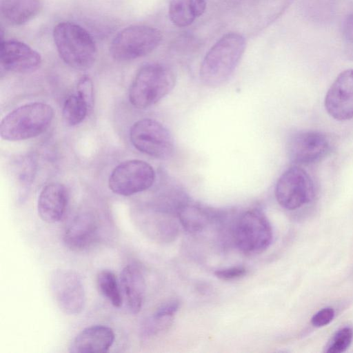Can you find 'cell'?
I'll list each match as a JSON object with an SVG mask.
<instances>
[{
    "label": "cell",
    "mask_w": 353,
    "mask_h": 353,
    "mask_svg": "<svg viewBox=\"0 0 353 353\" xmlns=\"http://www.w3.org/2000/svg\"><path fill=\"white\" fill-rule=\"evenodd\" d=\"M246 47L243 35L228 32L223 35L208 50L201 64L202 82L214 88L225 83L238 66Z\"/></svg>",
    "instance_id": "6da1fadb"
},
{
    "label": "cell",
    "mask_w": 353,
    "mask_h": 353,
    "mask_svg": "<svg viewBox=\"0 0 353 353\" xmlns=\"http://www.w3.org/2000/svg\"><path fill=\"white\" fill-rule=\"evenodd\" d=\"M52 37L60 58L70 67L84 70L94 64L97 56L96 43L82 26L60 22L54 27Z\"/></svg>",
    "instance_id": "7a4b0ae2"
},
{
    "label": "cell",
    "mask_w": 353,
    "mask_h": 353,
    "mask_svg": "<svg viewBox=\"0 0 353 353\" xmlns=\"http://www.w3.org/2000/svg\"><path fill=\"white\" fill-rule=\"evenodd\" d=\"M53 117L54 110L48 104L35 102L21 105L1 120V137L10 141L35 137L50 126Z\"/></svg>",
    "instance_id": "3957f363"
},
{
    "label": "cell",
    "mask_w": 353,
    "mask_h": 353,
    "mask_svg": "<svg viewBox=\"0 0 353 353\" xmlns=\"http://www.w3.org/2000/svg\"><path fill=\"white\" fill-rule=\"evenodd\" d=\"M176 76L172 69L160 63H148L137 71L130 88L129 99L137 108L150 107L174 87Z\"/></svg>",
    "instance_id": "277c9868"
},
{
    "label": "cell",
    "mask_w": 353,
    "mask_h": 353,
    "mask_svg": "<svg viewBox=\"0 0 353 353\" xmlns=\"http://www.w3.org/2000/svg\"><path fill=\"white\" fill-rule=\"evenodd\" d=\"M231 235L237 248L246 255L264 252L273 238L270 221L258 209L248 210L241 214L232 225Z\"/></svg>",
    "instance_id": "5b68a950"
},
{
    "label": "cell",
    "mask_w": 353,
    "mask_h": 353,
    "mask_svg": "<svg viewBox=\"0 0 353 353\" xmlns=\"http://www.w3.org/2000/svg\"><path fill=\"white\" fill-rule=\"evenodd\" d=\"M162 34L154 27L133 25L120 30L110 43L111 57L119 61H129L146 56L161 43Z\"/></svg>",
    "instance_id": "8992f818"
},
{
    "label": "cell",
    "mask_w": 353,
    "mask_h": 353,
    "mask_svg": "<svg viewBox=\"0 0 353 353\" xmlns=\"http://www.w3.org/2000/svg\"><path fill=\"white\" fill-rule=\"evenodd\" d=\"M130 138L134 147L142 153L160 159H168L174 150L173 137L160 122L142 119L130 128Z\"/></svg>",
    "instance_id": "52a82bcc"
},
{
    "label": "cell",
    "mask_w": 353,
    "mask_h": 353,
    "mask_svg": "<svg viewBox=\"0 0 353 353\" xmlns=\"http://www.w3.org/2000/svg\"><path fill=\"white\" fill-rule=\"evenodd\" d=\"M154 180L155 172L150 164L133 159L121 163L112 170L108 185L114 193L127 196L148 190Z\"/></svg>",
    "instance_id": "ba28073f"
},
{
    "label": "cell",
    "mask_w": 353,
    "mask_h": 353,
    "mask_svg": "<svg viewBox=\"0 0 353 353\" xmlns=\"http://www.w3.org/2000/svg\"><path fill=\"white\" fill-rule=\"evenodd\" d=\"M50 288L59 308L65 314H80L85 304V293L80 275L72 270L58 269L50 277Z\"/></svg>",
    "instance_id": "9c48e42d"
},
{
    "label": "cell",
    "mask_w": 353,
    "mask_h": 353,
    "mask_svg": "<svg viewBox=\"0 0 353 353\" xmlns=\"http://www.w3.org/2000/svg\"><path fill=\"white\" fill-rule=\"evenodd\" d=\"M314 195V183L307 172L299 166L286 170L275 188L276 199L281 206L294 210L309 203Z\"/></svg>",
    "instance_id": "30bf717a"
},
{
    "label": "cell",
    "mask_w": 353,
    "mask_h": 353,
    "mask_svg": "<svg viewBox=\"0 0 353 353\" xmlns=\"http://www.w3.org/2000/svg\"><path fill=\"white\" fill-rule=\"evenodd\" d=\"M103 223L94 214L83 212L76 214L65 225L63 240L73 251L88 250L102 237Z\"/></svg>",
    "instance_id": "8fae6325"
},
{
    "label": "cell",
    "mask_w": 353,
    "mask_h": 353,
    "mask_svg": "<svg viewBox=\"0 0 353 353\" xmlns=\"http://www.w3.org/2000/svg\"><path fill=\"white\" fill-rule=\"evenodd\" d=\"M331 147L330 139L321 132H299L290 138L288 152L292 161L296 164L307 165L325 157Z\"/></svg>",
    "instance_id": "7c38bea8"
},
{
    "label": "cell",
    "mask_w": 353,
    "mask_h": 353,
    "mask_svg": "<svg viewBox=\"0 0 353 353\" xmlns=\"http://www.w3.org/2000/svg\"><path fill=\"white\" fill-rule=\"evenodd\" d=\"M325 107L336 120L353 118V69L344 70L336 78L325 95Z\"/></svg>",
    "instance_id": "4fadbf2b"
},
{
    "label": "cell",
    "mask_w": 353,
    "mask_h": 353,
    "mask_svg": "<svg viewBox=\"0 0 353 353\" xmlns=\"http://www.w3.org/2000/svg\"><path fill=\"white\" fill-rule=\"evenodd\" d=\"M0 61L6 70L17 73H30L37 70L41 64V56L27 43L7 39L0 44Z\"/></svg>",
    "instance_id": "5bb4252c"
},
{
    "label": "cell",
    "mask_w": 353,
    "mask_h": 353,
    "mask_svg": "<svg viewBox=\"0 0 353 353\" xmlns=\"http://www.w3.org/2000/svg\"><path fill=\"white\" fill-rule=\"evenodd\" d=\"M68 194L64 185L52 183L46 185L41 191L37 202L40 218L48 223L61 221L66 211Z\"/></svg>",
    "instance_id": "9a60e30c"
},
{
    "label": "cell",
    "mask_w": 353,
    "mask_h": 353,
    "mask_svg": "<svg viewBox=\"0 0 353 353\" xmlns=\"http://www.w3.org/2000/svg\"><path fill=\"white\" fill-rule=\"evenodd\" d=\"M115 339L113 330L105 325H95L88 327L79 332L70 346L72 353L106 352Z\"/></svg>",
    "instance_id": "2e32d148"
},
{
    "label": "cell",
    "mask_w": 353,
    "mask_h": 353,
    "mask_svg": "<svg viewBox=\"0 0 353 353\" xmlns=\"http://www.w3.org/2000/svg\"><path fill=\"white\" fill-rule=\"evenodd\" d=\"M120 286L130 312L139 313L143 305L146 287L141 269L136 264L125 266L120 274Z\"/></svg>",
    "instance_id": "e0dca14e"
},
{
    "label": "cell",
    "mask_w": 353,
    "mask_h": 353,
    "mask_svg": "<svg viewBox=\"0 0 353 353\" xmlns=\"http://www.w3.org/2000/svg\"><path fill=\"white\" fill-rule=\"evenodd\" d=\"M174 215L159 209L154 214L141 220L137 224L150 238L168 243L172 241L179 233V225Z\"/></svg>",
    "instance_id": "ac0fdd59"
},
{
    "label": "cell",
    "mask_w": 353,
    "mask_h": 353,
    "mask_svg": "<svg viewBox=\"0 0 353 353\" xmlns=\"http://www.w3.org/2000/svg\"><path fill=\"white\" fill-rule=\"evenodd\" d=\"M42 8V0H0L1 15L13 26L29 22L39 14Z\"/></svg>",
    "instance_id": "d6986e66"
},
{
    "label": "cell",
    "mask_w": 353,
    "mask_h": 353,
    "mask_svg": "<svg viewBox=\"0 0 353 353\" xmlns=\"http://www.w3.org/2000/svg\"><path fill=\"white\" fill-rule=\"evenodd\" d=\"M219 214L198 204L183 203L177 212L181 225L190 233H198L216 220Z\"/></svg>",
    "instance_id": "ffe728a7"
},
{
    "label": "cell",
    "mask_w": 353,
    "mask_h": 353,
    "mask_svg": "<svg viewBox=\"0 0 353 353\" xmlns=\"http://www.w3.org/2000/svg\"><path fill=\"white\" fill-rule=\"evenodd\" d=\"M206 4V0H170V19L177 27L189 26L203 14Z\"/></svg>",
    "instance_id": "44dd1931"
},
{
    "label": "cell",
    "mask_w": 353,
    "mask_h": 353,
    "mask_svg": "<svg viewBox=\"0 0 353 353\" xmlns=\"http://www.w3.org/2000/svg\"><path fill=\"white\" fill-rule=\"evenodd\" d=\"M99 292L116 307L122 305L121 290L115 274L110 270L100 271L97 276Z\"/></svg>",
    "instance_id": "7402d4cb"
},
{
    "label": "cell",
    "mask_w": 353,
    "mask_h": 353,
    "mask_svg": "<svg viewBox=\"0 0 353 353\" xmlns=\"http://www.w3.org/2000/svg\"><path fill=\"white\" fill-rule=\"evenodd\" d=\"M89 108L85 101L77 94L69 96L64 102L62 110L65 123L69 126L80 123L85 118Z\"/></svg>",
    "instance_id": "603a6c76"
},
{
    "label": "cell",
    "mask_w": 353,
    "mask_h": 353,
    "mask_svg": "<svg viewBox=\"0 0 353 353\" xmlns=\"http://www.w3.org/2000/svg\"><path fill=\"white\" fill-rule=\"evenodd\" d=\"M353 340V330L346 326L339 329L333 336L329 343L326 352L341 353L344 352L351 345Z\"/></svg>",
    "instance_id": "cb8c5ba5"
},
{
    "label": "cell",
    "mask_w": 353,
    "mask_h": 353,
    "mask_svg": "<svg viewBox=\"0 0 353 353\" xmlns=\"http://www.w3.org/2000/svg\"><path fill=\"white\" fill-rule=\"evenodd\" d=\"M77 94L88 104L90 108L92 107L94 101V91L92 80L88 76L82 77L78 81Z\"/></svg>",
    "instance_id": "d4e9b609"
},
{
    "label": "cell",
    "mask_w": 353,
    "mask_h": 353,
    "mask_svg": "<svg viewBox=\"0 0 353 353\" xmlns=\"http://www.w3.org/2000/svg\"><path fill=\"white\" fill-rule=\"evenodd\" d=\"M247 274V270L243 266H235L215 271V276L223 281H232L240 279Z\"/></svg>",
    "instance_id": "484cf974"
},
{
    "label": "cell",
    "mask_w": 353,
    "mask_h": 353,
    "mask_svg": "<svg viewBox=\"0 0 353 353\" xmlns=\"http://www.w3.org/2000/svg\"><path fill=\"white\" fill-rule=\"evenodd\" d=\"M334 317V310L330 307L322 308L316 312L311 319V323L316 327H321L329 324Z\"/></svg>",
    "instance_id": "4316f807"
},
{
    "label": "cell",
    "mask_w": 353,
    "mask_h": 353,
    "mask_svg": "<svg viewBox=\"0 0 353 353\" xmlns=\"http://www.w3.org/2000/svg\"><path fill=\"white\" fill-rule=\"evenodd\" d=\"M179 307L178 301L173 300L161 305L154 313L157 318L173 317Z\"/></svg>",
    "instance_id": "83f0119b"
},
{
    "label": "cell",
    "mask_w": 353,
    "mask_h": 353,
    "mask_svg": "<svg viewBox=\"0 0 353 353\" xmlns=\"http://www.w3.org/2000/svg\"><path fill=\"white\" fill-rule=\"evenodd\" d=\"M343 31L345 38L353 43V12L350 14L344 21Z\"/></svg>",
    "instance_id": "f1b7e54d"
}]
</instances>
